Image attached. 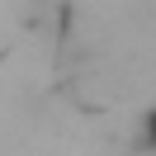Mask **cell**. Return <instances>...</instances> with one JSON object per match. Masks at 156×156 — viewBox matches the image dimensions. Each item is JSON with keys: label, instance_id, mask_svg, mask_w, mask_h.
Here are the masks:
<instances>
[{"label": "cell", "instance_id": "1", "mask_svg": "<svg viewBox=\"0 0 156 156\" xmlns=\"http://www.w3.org/2000/svg\"><path fill=\"white\" fill-rule=\"evenodd\" d=\"M142 142H147V147L156 151V109H151V114L142 118Z\"/></svg>", "mask_w": 156, "mask_h": 156}]
</instances>
